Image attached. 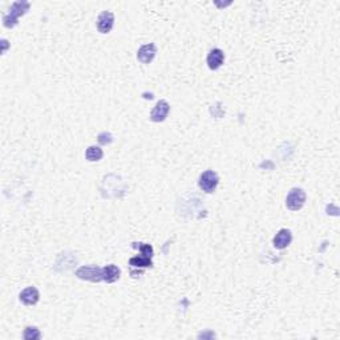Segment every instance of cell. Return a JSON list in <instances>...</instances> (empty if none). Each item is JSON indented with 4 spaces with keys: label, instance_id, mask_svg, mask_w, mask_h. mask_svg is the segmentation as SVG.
Returning a JSON list of instances; mask_svg holds the SVG:
<instances>
[{
    "label": "cell",
    "instance_id": "6da1fadb",
    "mask_svg": "<svg viewBox=\"0 0 340 340\" xmlns=\"http://www.w3.org/2000/svg\"><path fill=\"white\" fill-rule=\"evenodd\" d=\"M28 9V1H15V3L11 5V8H9V12L3 17V24H4V27H7V28H13V27L17 24L19 17L23 16Z\"/></svg>",
    "mask_w": 340,
    "mask_h": 340
},
{
    "label": "cell",
    "instance_id": "7a4b0ae2",
    "mask_svg": "<svg viewBox=\"0 0 340 340\" xmlns=\"http://www.w3.org/2000/svg\"><path fill=\"white\" fill-rule=\"evenodd\" d=\"M304 204H306V193H304L303 189H291L290 193L287 194V198H286V206H287V209H290L292 212H298V210L303 208Z\"/></svg>",
    "mask_w": 340,
    "mask_h": 340
},
{
    "label": "cell",
    "instance_id": "3957f363",
    "mask_svg": "<svg viewBox=\"0 0 340 340\" xmlns=\"http://www.w3.org/2000/svg\"><path fill=\"white\" fill-rule=\"evenodd\" d=\"M218 182H220L218 174L216 172H213V170H206V172L201 174L200 181H198V186H200L202 192L210 194V193L216 192Z\"/></svg>",
    "mask_w": 340,
    "mask_h": 340
},
{
    "label": "cell",
    "instance_id": "277c9868",
    "mask_svg": "<svg viewBox=\"0 0 340 340\" xmlns=\"http://www.w3.org/2000/svg\"><path fill=\"white\" fill-rule=\"evenodd\" d=\"M76 276L79 279L89 280V282H100L103 280V268L97 266H81L76 270Z\"/></svg>",
    "mask_w": 340,
    "mask_h": 340
},
{
    "label": "cell",
    "instance_id": "5b68a950",
    "mask_svg": "<svg viewBox=\"0 0 340 340\" xmlns=\"http://www.w3.org/2000/svg\"><path fill=\"white\" fill-rule=\"evenodd\" d=\"M114 24V15L111 11H104L97 17V29L100 33H109Z\"/></svg>",
    "mask_w": 340,
    "mask_h": 340
},
{
    "label": "cell",
    "instance_id": "8992f818",
    "mask_svg": "<svg viewBox=\"0 0 340 340\" xmlns=\"http://www.w3.org/2000/svg\"><path fill=\"white\" fill-rule=\"evenodd\" d=\"M169 109H170V107H169L168 101L160 100L156 104V107L153 108L152 112H150V120L153 122H162L168 117Z\"/></svg>",
    "mask_w": 340,
    "mask_h": 340
},
{
    "label": "cell",
    "instance_id": "52a82bcc",
    "mask_svg": "<svg viewBox=\"0 0 340 340\" xmlns=\"http://www.w3.org/2000/svg\"><path fill=\"white\" fill-rule=\"evenodd\" d=\"M156 45L153 44V43H149V44L142 45V47L138 49V52H137V59H138V61L142 63V64H150L153 61V59L156 57Z\"/></svg>",
    "mask_w": 340,
    "mask_h": 340
},
{
    "label": "cell",
    "instance_id": "ba28073f",
    "mask_svg": "<svg viewBox=\"0 0 340 340\" xmlns=\"http://www.w3.org/2000/svg\"><path fill=\"white\" fill-rule=\"evenodd\" d=\"M19 299L25 306H33V304H36L39 302V299H40V292H39V290L36 287H33V286L32 287H27L20 292Z\"/></svg>",
    "mask_w": 340,
    "mask_h": 340
},
{
    "label": "cell",
    "instance_id": "9c48e42d",
    "mask_svg": "<svg viewBox=\"0 0 340 340\" xmlns=\"http://www.w3.org/2000/svg\"><path fill=\"white\" fill-rule=\"evenodd\" d=\"M291 231H290L288 228H282V230H279V231L276 232V235L274 236L272 244H274V247L278 248V250H283V248H286L288 244L291 243Z\"/></svg>",
    "mask_w": 340,
    "mask_h": 340
},
{
    "label": "cell",
    "instance_id": "30bf717a",
    "mask_svg": "<svg viewBox=\"0 0 340 340\" xmlns=\"http://www.w3.org/2000/svg\"><path fill=\"white\" fill-rule=\"evenodd\" d=\"M208 67L213 71H217L218 68L222 67L225 61V53L222 49L220 48H214L212 49L208 55Z\"/></svg>",
    "mask_w": 340,
    "mask_h": 340
},
{
    "label": "cell",
    "instance_id": "8fae6325",
    "mask_svg": "<svg viewBox=\"0 0 340 340\" xmlns=\"http://www.w3.org/2000/svg\"><path fill=\"white\" fill-rule=\"evenodd\" d=\"M121 270L116 264H108L103 267V280L107 283H114L120 279Z\"/></svg>",
    "mask_w": 340,
    "mask_h": 340
},
{
    "label": "cell",
    "instance_id": "7c38bea8",
    "mask_svg": "<svg viewBox=\"0 0 340 340\" xmlns=\"http://www.w3.org/2000/svg\"><path fill=\"white\" fill-rule=\"evenodd\" d=\"M129 264L132 266V267H136V268H146V267H152L153 266V262H152V258H149V256H145V255H137V256H133V258H130L129 259Z\"/></svg>",
    "mask_w": 340,
    "mask_h": 340
},
{
    "label": "cell",
    "instance_id": "4fadbf2b",
    "mask_svg": "<svg viewBox=\"0 0 340 340\" xmlns=\"http://www.w3.org/2000/svg\"><path fill=\"white\" fill-rule=\"evenodd\" d=\"M104 156V152L103 149L99 148V146H89L87 149V153H85V157L87 160L91 161V162H96V161H100Z\"/></svg>",
    "mask_w": 340,
    "mask_h": 340
},
{
    "label": "cell",
    "instance_id": "5bb4252c",
    "mask_svg": "<svg viewBox=\"0 0 340 340\" xmlns=\"http://www.w3.org/2000/svg\"><path fill=\"white\" fill-rule=\"evenodd\" d=\"M133 246H134L136 248H138L142 255L149 256V258H153V254H154V251H153V247L150 246V244H148V243H133Z\"/></svg>",
    "mask_w": 340,
    "mask_h": 340
},
{
    "label": "cell",
    "instance_id": "9a60e30c",
    "mask_svg": "<svg viewBox=\"0 0 340 340\" xmlns=\"http://www.w3.org/2000/svg\"><path fill=\"white\" fill-rule=\"evenodd\" d=\"M40 331L36 327H27L24 330V339L33 340V339H40Z\"/></svg>",
    "mask_w": 340,
    "mask_h": 340
},
{
    "label": "cell",
    "instance_id": "2e32d148",
    "mask_svg": "<svg viewBox=\"0 0 340 340\" xmlns=\"http://www.w3.org/2000/svg\"><path fill=\"white\" fill-rule=\"evenodd\" d=\"M112 140L113 138H112V134H111V133L103 132L100 136H99V142H100V144H111V142H112Z\"/></svg>",
    "mask_w": 340,
    "mask_h": 340
}]
</instances>
